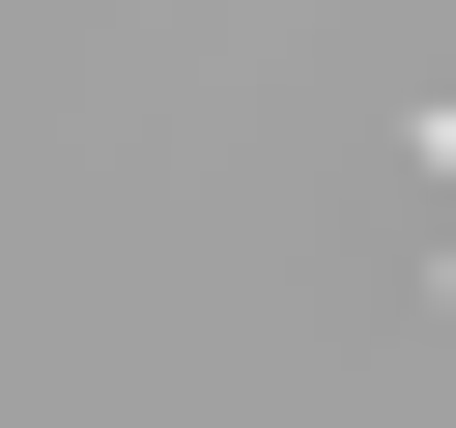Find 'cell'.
I'll return each mask as SVG.
<instances>
[{
	"mask_svg": "<svg viewBox=\"0 0 456 428\" xmlns=\"http://www.w3.org/2000/svg\"><path fill=\"white\" fill-rule=\"evenodd\" d=\"M428 171H456V114H428Z\"/></svg>",
	"mask_w": 456,
	"mask_h": 428,
	"instance_id": "6da1fadb",
	"label": "cell"
}]
</instances>
